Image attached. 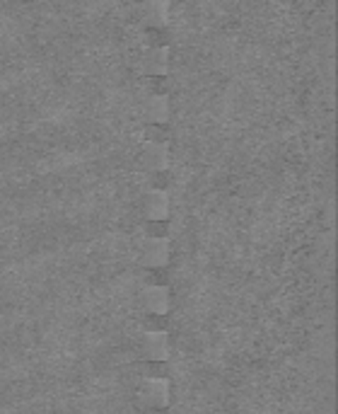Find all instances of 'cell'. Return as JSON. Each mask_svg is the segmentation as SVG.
<instances>
[{"label":"cell","mask_w":338,"mask_h":414,"mask_svg":"<svg viewBox=\"0 0 338 414\" xmlns=\"http://www.w3.org/2000/svg\"><path fill=\"white\" fill-rule=\"evenodd\" d=\"M142 400H145L150 407H162V404L167 402V383H162V380L145 383V388H142Z\"/></svg>","instance_id":"6da1fadb"},{"label":"cell","mask_w":338,"mask_h":414,"mask_svg":"<svg viewBox=\"0 0 338 414\" xmlns=\"http://www.w3.org/2000/svg\"><path fill=\"white\" fill-rule=\"evenodd\" d=\"M145 354L152 356V359L167 356V337L162 335V332H155V335L145 337Z\"/></svg>","instance_id":"7a4b0ae2"},{"label":"cell","mask_w":338,"mask_h":414,"mask_svg":"<svg viewBox=\"0 0 338 414\" xmlns=\"http://www.w3.org/2000/svg\"><path fill=\"white\" fill-rule=\"evenodd\" d=\"M142 259L147 264H160V262L167 259V242L162 240H150L145 245V252H142Z\"/></svg>","instance_id":"3957f363"},{"label":"cell","mask_w":338,"mask_h":414,"mask_svg":"<svg viewBox=\"0 0 338 414\" xmlns=\"http://www.w3.org/2000/svg\"><path fill=\"white\" fill-rule=\"evenodd\" d=\"M165 68H167V51L165 49H157V51H152L150 56H147V61H145V70L147 73H165Z\"/></svg>","instance_id":"277c9868"},{"label":"cell","mask_w":338,"mask_h":414,"mask_svg":"<svg viewBox=\"0 0 338 414\" xmlns=\"http://www.w3.org/2000/svg\"><path fill=\"white\" fill-rule=\"evenodd\" d=\"M145 306L155 313H162L167 308L165 291H162V288H150V291H147V298H145Z\"/></svg>","instance_id":"5b68a950"},{"label":"cell","mask_w":338,"mask_h":414,"mask_svg":"<svg viewBox=\"0 0 338 414\" xmlns=\"http://www.w3.org/2000/svg\"><path fill=\"white\" fill-rule=\"evenodd\" d=\"M142 163L145 165L155 163V168H162L165 165V148L162 146H147L145 155H142Z\"/></svg>","instance_id":"8992f818"},{"label":"cell","mask_w":338,"mask_h":414,"mask_svg":"<svg viewBox=\"0 0 338 414\" xmlns=\"http://www.w3.org/2000/svg\"><path fill=\"white\" fill-rule=\"evenodd\" d=\"M165 208H167L165 197H162L160 192H155V204H150V206H147V211H150V216H165Z\"/></svg>","instance_id":"52a82bcc"}]
</instances>
